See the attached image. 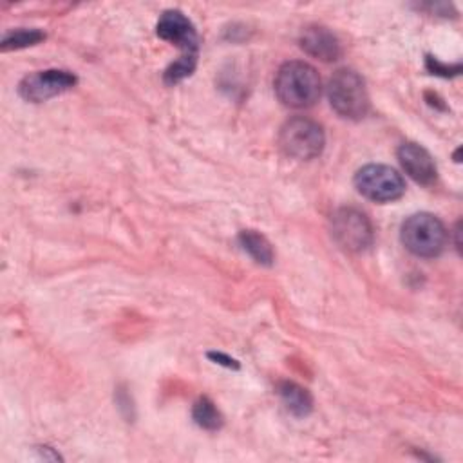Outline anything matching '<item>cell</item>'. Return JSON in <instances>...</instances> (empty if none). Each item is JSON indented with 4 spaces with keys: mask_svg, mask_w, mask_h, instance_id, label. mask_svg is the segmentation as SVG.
Segmentation results:
<instances>
[{
    "mask_svg": "<svg viewBox=\"0 0 463 463\" xmlns=\"http://www.w3.org/2000/svg\"><path fill=\"white\" fill-rule=\"evenodd\" d=\"M275 94L286 107H311L320 96V76L306 61H286L275 76Z\"/></svg>",
    "mask_w": 463,
    "mask_h": 463,
    "instance_id": "obj_1",
    "label": "cell"
},
{
    "mask_svg": "<svg viewBox=\"0 0 463 463\" xmlns=\"http://www.w3.org/2000/svg\"><path fill=\"white\" fill-rule=\"evenodd\" d=\"M331 109L345 119H362L369 110V94L362 76L351 69H338L327 85Z\"/></svg>",
    "mask_w": 463,
    "mask_h": 463,
    "instance_id": "obj_2",
    "label": "cell"
},
{
    "mask_svg": "<svg viewBox=\"0 0 463 463\" xmlns=\"http://www.w3.org/2000/svg\"><path fill=\"white\" fill-rule=\"evenodd\" d=\"M400 239L411 253L418 257H436L447 246L449 233L436 215L421 212L403 221Z\"/></svg>",
    "mask_w": 463,
    "mask_h": 463,
    "instance_id": "obj_3",
    "label": "cell"
},
{
    "mask_svg": "<svg viewBox=\"0 0 463 463\" xmlns=\"http://www.w3.org/2000/svg\"><path fill=\"white\" fill-rule=\"evenodd\" d=\"M326 137L322 127L309 118H291L288 119L279 134V145L286 156L309 161L320 156Z\"/></svg>",
    "mask_w": 463,
    "mask_h": 463,
    "instance_id": "obj_4",
    "label": "cell"
},
{
    "mask_svg": "<svg viewBox=\"0 0 463 463\" xmlns=\"http://www.w3.org/2000/svg\"><path fill=\"white\" fill-rule=\"evenodd\" d=\"M356 190L374 203H391L403 195V177L387 165H365L354 175Z\"/></svg>",
    "mask_w": 463,
    "mask_h": 463,
    "instance_id": "obj_5",
    "label": "cell"
},
{
    "mask_svg": "<svg viewBox=\"0 0 463 463\" xmlns=\"http://www.w3.org/2000/svg\"><path fill=\"white\" fill-rule=\"evenodd\" d=\"M331 235L344 250L362 251L373 242V224L358 208L344 206L331 217Z\"/></svg>",
    "mask_w": 463,
    "mask_h": 463,
    "instance_id": "obj_6",
    "label": "cell"
},
{
    "mask_svg": "<svg viewBox=\"0 0 463 463\" xmlns=\"http://www.w3.org/2000/svg\"><path fill=\"white\" fill-rule=\"evenodd\" d=\"M76 83H78V78L71 71L47 69V71H38V72L27 74L20 81L18 92L27 101L42 103V101H47V99L61 94V92H67Z\"/></svg>",
    "mask_w": 463,
    "mask_h": 463,
    "instance_id": "obj_7",
    "label": "cell"
},
{
    "mask_svg": "<svg viewBox=\"0 0 463 463\" xmlns=\"http://www.w3.org/2000/svg\"><path fill=\"white\" fill-rule=\"evenodd\" d=\"M156 33L161 40H166L177 45L183 51L181 52L183 58L197 60V49H199L197 31L192 20L179 9L165 11L156 24Z\"/></svg>",
    "mask_w": 463,
    "mask_h": 463,
    "instance_id": "obj_8",
    "label": "cell"
},
{
    "mask_svg": "<svg viewBox=\"0 0 463 463\" xmlns=\"http://www.w3.org/2000/svg\"><path fill=\"white\" fill-rule=\"evenodd\" d=\"M398 159L405 174L420 184H432L438 177V168L432 156L418 143H403L398 148Z\"/></svg>",
    "mask_w": 463,
    "mask_h": 463,
    "instance_id": "obj_9",
    "label": "cell"
},
{
    "mask_svg": "<svg viewBox=\"0 0 463 463\" xmlns=\"http://www.w3.org/2000/svg\"><path fill=\"white\" fill-rule=\"evenodd\" d=\"M300 47L313 58L322 61H333L340 56V42L338 38L324 25H307L302 29L298 38Z\"/></svg>",
    "mask_w": 463,
    "mask_h": 463,
    "instance_id": "obj_10",
    "label": "cell"
},
{
    "mask_svg": "<svg viewBox=\"0 0 463 463\" xmlns=\"http://www.w3.org/2000/svg\"><path fill=\"white\" fill-rule=\"evenodd\" d=\"M277 392L286 405V409L298 418L307 416L313 411V396L307 389L295 382H280L277 387Z\"/></svg>",
    "mask_w": 463,
    "mask_h": 463,
    "instance_id": "obj_11",
    "label": "cell"
},
{
    "mask_svg": "<svg viewBox=\"0 0 463 463\" xmlns=\"http://www.w3.org/2000/svg\"><path fill=\"white\" fill-rule=\"evenodd\" d=\"M239 244L255 262L262 266H269L273 262V248L262 233L255 230H242L239 233Z\"/></svg>",
    "mask_w": 463,
    "mask_h": 463,
    "instance_id": "obj_12",
    "label": "cell"
},
{
    "mask_svg": "<svg viewBox=\"0 0 463 463\" xmlns=\"http://www.w3.org/2000/svg\"><path fill=\"white\" fill-rule=\"evenodd\" d=\"M192 418L204 430H219L222 427V414L219 412L215 403L206 396L199 398L194 403Z\"/></svg>",
    "mask_w": 463,
    "mask_h": 463,
    "instance_id": "obj_13",
    "label": "cell"
},
{
    "mask_svg": "<svg viewBox=\"0 0 463 463\" xmlns=\"http://www.w3.org/2000/svg\"><path fill=\"white\" fill-rule=\"evenodd\" d=\"M42 40H45V33H42L40 29H14V31L4 34L0 47H2V51L24 49L29 45H36Z\"/></svg>",
    "mask_w": 463,
    "mask_h": 463,
    "instance_id": "obj_14",
    "label": "cell"
},
{
    "mask_svg": "<svg viewBox=\"0 0 463 463\" xmlns=\"http://www.w3.org/2000/svg\"><path fill=\"white\" fill-rule=\"evenodd\" d=\"M427 65L429 69L432 71V74H441V76H450V74H458L459 72V65L458 67H447V65H441L439 61H436L434 58H427Z\"/></svg>",
    "mask_w": 463,
    "mask_h": 463,
    "instance_id": "obj_15",
    "label": "cell"
},
{
    "mask_svg": "<svg viewBox=\"0 0 463 463\" xmlns=\"http://www.w3.org/2000/svg\"><path fill=\"white\" fill-rule=\"evenodd\" d=\"M210 358L212 360H215V364H221V365H224V367H233V369H237L239 367V364H237V360H233V358H230V356H226V354H222V353H210Z\"/></svg>",
    "mask_w": 463,
    "mask_h": 463,
    "instance_id": "obj_16",
    "label": "cell"
}]
</instances>
